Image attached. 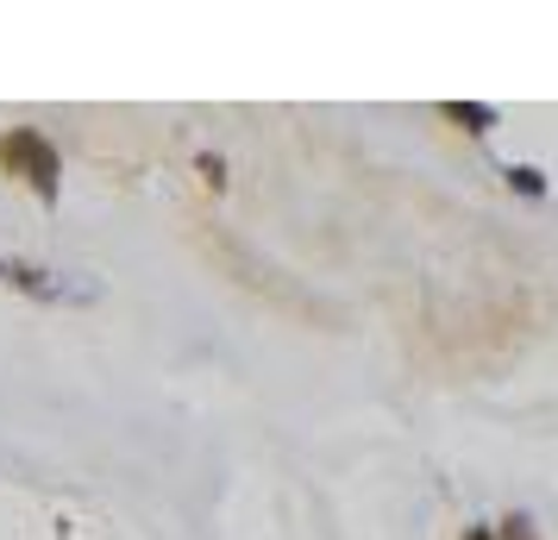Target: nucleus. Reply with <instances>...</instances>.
<instances>
[{
  "mask_svg": "<svg viewBox=\"0 0 558 540\" xmlns=\"http://www.w3.org/2000/svg\"><path fill=\"white\" fill-rule=\"evenodd\" d=\"M0 157H7L13 170H26L32 189H38L45 202H57V152L38 132H7V139H0Z\"/></svg>",
  "mask_w": 558,
  "mask_h": 540,
  "instance_id": "1",
  "label": "nucleus"
},
{
  "mask_svg": "<svg viewBox=\"0 0 558 540\" xmlns=\"http://www.w3.org/2000/svg\"><path fill=\"white\" fill-rule=\"evenodd\" d=\"M0 284L26 289V296H45V302H63V296H88L82 284H63V277L38 271V264H20V257H0Z\"/></svg>",
  "mask_w": 558,
  "mask_h": 540,
  "instance_id": "2",
  "label": "nucleus"
},
{
  "mask_svg": "<svg viewBox=\"0 0 558 540\" xmlns=\"http://www.w3.org/2000/svg\"><path fill=\"white\" fill-rule=\"evenodd\" d=\"M446 113H452V120H458L464 132H489V127H496V113H489V107H464V101H452Z\"/></svg>",
  "mask_w": 558,
  "mask_h": 540,
  "instance_id": "3",
  "label": "nucleus"
},
{
  "mask_svg": "<svg viewBox=\"0 0 558 540\" xmlns=\"http://www.w3.org/2000/svg\"><path fill=\"white\" fill-rule=\"evenodd\" d=\"M508 182H514L521 195H539V189H546V182H539V170H527V164H521V170H508Z\"/></svg>",
  "mask_w": 558,
  "mask_h": 540,
  "instance_id": "4",
  "label": "nucleus"
},
{
  "mask_svg": "<svg viewBox=\"0 0 558 540\" xmlns=\"http://www.w3.org/2000/svg\"><path fill=\"white\" fill-rule=\"evenodd\" d=\"M502 540H533V521H521V515H514V521L502 528Z\"/></svg>",
  "mask_w": 558,
  "mask_h": 540,
  "instance_id": "5",
  "label": "nucleus"
},
{
  "mask_svg": "<svg viewBox=\"0 0 558 540\" xmlns=\"http://www.w3.org/2000/svg\"><path fill=\"white\" fill-rule=\"evenodd\" d=\"M464 540H489V535H483V528H471V535H464Z\"/></svg>",
  "mask_w": 558,
  "mask_h": 540,
  "instance_id": "6",
  "label": "nucleus"
}]
</instances>
